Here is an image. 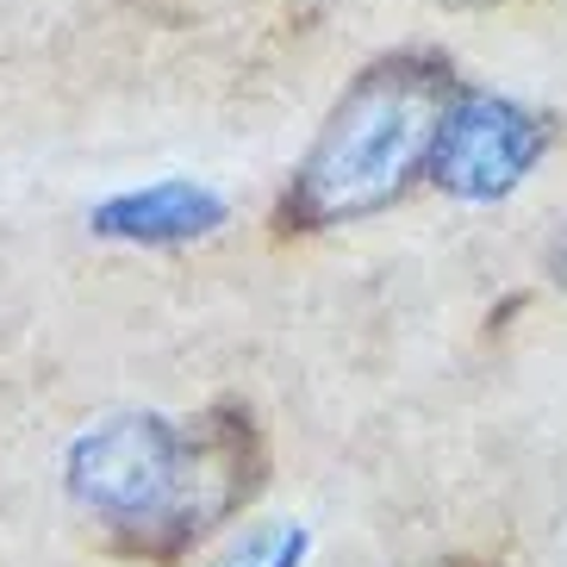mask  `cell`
Wrapping results in <instances>:
<instances>
[{"label":"cell","instance_id":"cell-7","mask_svg":"<svg viewBox=\"0 0 567 567\" xmlns=\"http://www.w3.org/2000/svg\"><path fill=\"white\" fill-rule=\"evenodd\" d=\"M455 7H474V0H455Z\"/></svg>","mask_w":567,"mask_h":567},{"label":"cell","instance_id":"cell-1","mask_svg":"<svg viewBox=\"0 0 567 567\" xmlns=\"http://www.w3.org/2000/svg\"><path fill=\"white\" fill-rule=\"evenodd\" d=\"M262 486V450L244 412L175 417H106L69 443V493L118 549L168 555L194 549Z\"/></svg>","mask_w":567,"mask_h":567},{"label":"cell","instance_id":"cell-3","mask_svg":"<svg viewBox=\"0 0 567 567\" xmlns=\"http://www.w3.org/2000/svg\"><path fill=\"white\" fill-rule=\"evenodd\" d=\"M543 144H549V132L536 113L493 101V94H467L443 118V137L431 151V182L462 200H499L536 168Z\"/></svg>","mask_w":567,"mask_h":567},{"label":"cell","instance_id":"cell-2","mask_svg":"<svg viewBox=\"0 0 567 567\" xmlns=\"http://www.w3.org/2000/svg\"><path fill=\"white\" fill-rule=\"evenodd\" d=\"M450 106L455 75L436 56H386L362 69L306 151L281 218L293 231H324L393 206L417 168H431Z\"/></svg>","mask_w":567,"mask_h":567},{"label":"cell","instance_id":"cell-6","mask_svg":"<svg viewBox=\"0 0 567 567\" xmlns=\"http://www.w3.org/2000/svg\"><path fill=\"white\" fill-rule=\"evenodd\" d=\"M549 268H555V275H561V281H567V231H561V237H555V244H549Z\"/></svg>","mask_w":567,"mask_h":567},{"label":"cell","instance_id":"cell-5","mask_svg":"<svg viewBox=\"0 0 567 567\" xmlns=\"http://www.w3.org/2000/svg\"><path fill=\"white\" fill-rule=\"evenodd\" d=\"M306 549H312L306 524H262V530H250L244 543H231L213 567H300Z\"/></svg>","mask_w":567,"mask_h":567},{"label":"cell","instance_id":"cell-4","mask_svg":"<svg viewBox=\"0 0 567 567\" xmlns=\"http://www.w3.org/2000/svg\"><path fill=\"white\" fill-rule=\"evenodd\" d=\"M87 225L101 237H118V244L168 250V244H194V237L218 231L225 225V200L200 182H151V187H132V194L94 206Z\"/></svg>","mask_w":567,"mask_h":567}]
</instances>
